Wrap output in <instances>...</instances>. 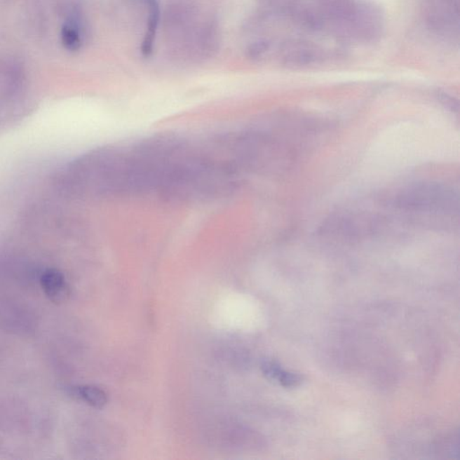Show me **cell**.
<instances>
[{
  "label": "cell",
  "mask_w": 460,
  "mask_h": 460,
  "mask_svg": "<svg viewBox=\"0 0 460 460\" xmlns=\"http://www.w3.org/2000/svg\"><path fill=\"white\" fill-rule=\"evenodd\" d=\"M62 41L63 46L70 52L81 49L82 37L79 25L72 22H67L62 29Z\"/></svg>",
  "instance_id": "cell-6"
},
{
  "label": "cell",
  "mask_w": 460,
  "mask_h": 460,
  "mask_svg": "<svg viewBox=\"0 0 460 460\" xmlns=\"http://www.w3.org/2000/svg\"><path fill=\"white\" fill-rule=\"evenodd\" d=\"M262 370L265 376L271 380H276L284 386L298 385L300 379L295 374L286 372L280 365L273 362H265L262 365Z\"/></svg>",
  "instance_id": "cell-5"
},
{
  "label": "cell",
  "mask_w": 460,
  "mask_h": 460,
  "mask_svg": "<svg viewBox=\"0 0 460 460\" xmlns=\"http://www.w3.org/2000/svg\"><path fill=\"white\" fill-rule=\"evenodd\" d=\"M41 283L44 292L54 302H62L68 296V284L59 271L49 269L44 271L41 276Z\"/></svg>",
  "instance_id": "cell-2"
},
{
  "label": "cell",
  "mask_w": 460,
  "mask_h": 460,
  "mask_svg": "<svg viewBox=\"0 0 460 460\" xmlns=\"http://www.w3.org/2000/svg\"><path fill=\"white\" fill-rule=\"evenodd\" d=\"M395 206L414 213L453 214L458 212V197L448 188L436 184L415 185L395 198Z\"/></svg>",
  "instance_id": "cell-1"
},
{
  "label": "cell",
  "mask_w": 460,
  "mask_h": 460,
  "mask_svg": "<svg viewBox=\"0 0 460 460\" xmlns=\"http://www.w3.org/2000/svg\"><path fill=\"white\" fill-rule=\"evenodd\" d=\"M73 398L86 402L91 407L102 408L107 404V393L95 386H78L70 389Z\"/></svg>",
  "instance_id": "cell-4"
},
{
  "label": "cell",
  "mask_w": 460,
  "mask_h": 460,
  "mask_svg": "<svg viewBox=\"0 0 460 460\" xmlns=\"http://www.w3.org/2000/svg\"><path fill=\"white\" fill-rule=\"evenodd\" d=\"M148 6L149 17L145 35H144L142 47V55L148 58L151 55L154 50L156 31H158L159 19H161V8L158 0H146Z\"/></svg>",
  "instance_id": "cell-3"
},
{
  "label": "cell",
  "mask_w": 460,
  "mask_h": 460,
  "mask_svg": "<svg viewBox=\"0 0 460 460\" xmlns=\"http://www.w3.org/2000/svg\"><path fill=\"white\" fill-rule=\"evenodd\" d=\"M266 43H264V41H260V43H255L253 44V46L249 47L248 50V56L255 59V58L260 57L262 54H264L265 52H266Z\"/></svg>",
  "instance_id": "cell-7"
}]
</instances>
